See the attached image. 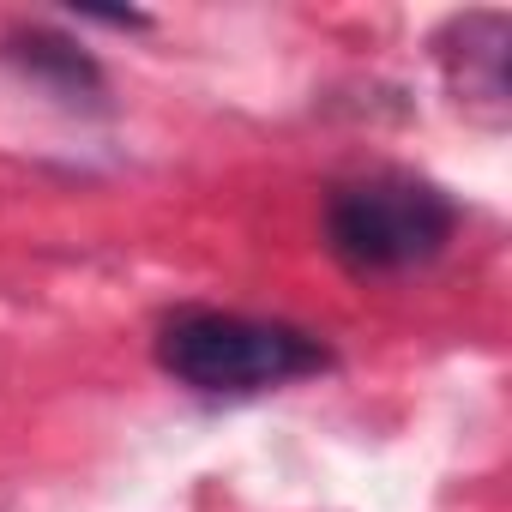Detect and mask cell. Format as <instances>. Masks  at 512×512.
I'll return each instance as SVG.
<instances>
[{
  "label": "cell",
  "instance_id": "obj_4",
  "mask_svg": "<svg viewBox=\"0 0 512 512\" xmlns=\"http://www.w3.org/2000/svg\"><path fill=\"white\" fill-rule=\"evenodd\" d=\"M13 55H19V67H25L31 79L55 85L61 97H97V91H103L97 67H91V61H85L73 43H61V37H25Z\"/></svg>",
  "mask_w": 512,
  "mask_h": 512
},
{
  "label": "cell",
  "instance_id": "obj_3",
  "mask_svg": "<svg viewBox=\"0 0 512 512\" xmlns=\"http://www.w3.org/2000/svg\"><path fill=\"white\" fill-rule=\"evenodd\" d=\"M506 61H512V19L506 13H464L446 25L440 37V67L446 85L458 91L464 109H476L482 121H506L512 85H506Z\"/></svg>",
  "mask_w": 512,
  "mask_h": 512
},
{
  "label": "cell",
  "instance_id": "obj_1",
  "mask_svg": "<svg viewBox=\"0 0 512 512\" xmlns=\"http://www.w3.org/2000/svg\"><path fill=\"white\" fill-rule=\"evenodd\" d=\"M332 356L320 338L284 320H253L223 308H181L157 332V368L205 398H247L320 374Z\"/></svg>",
  "mask_w": 512,
  "mask_h": 512
},
{
  "label": "cell",
  "instance_id": "obj_2",
  "mask_svg": "<svg viewBox=\"0 0 512 512\" xmlns=\"http://www.w3.org/2000/svg\"><path fill=\"white\" fill-rule=\"evenodd\" d=\"M458 205L404 169L344 181L326 199V241L350 272H410L452 241Z\"/></svg>",
  "mask_w": 512,
  "mask_h": 512
}]
</instances>
